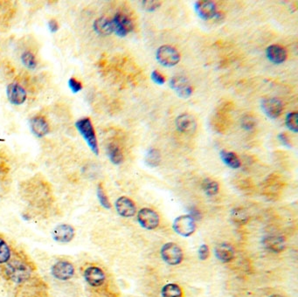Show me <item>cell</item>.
Returning <instances> with one entry per match:
<instances>
[{
	"label": "cell",
	"instance_id": "obj_38",
	"mask_svg": "<svg viewBox=\"0 0 298 297\" xmlns=\"http://www.w3.org/2000/svg\"><path fill=\"white\" fill-rule=\"evenodd\" d=\"M190 216L193 219V220L197 222L198 220H201V218H202V215H201V213L198 210V208H196V207H192L189 209V213H188Z\"/></svg>",
	"mask_w": 298,
	"mask_h": 297
},
{
	"label": "cell",
	"instance_id": "obj_29",
	"mask_svg": "<svg viewBox=\"0 0 298 297\" xmlns=\"http://www.w3.org/2000/svg\"><path fill=\"white\" fill-rule=\"evenodd\" d=\"M13 255L10 245L5 239L0 238V265L6 264L10 261Z\"/></svg>",
	"mask_w": 298,
	"mask_h": 297
},
{
	"label": "cell",
	"instance_id": "obj_32",
	"mask_svg": "<svg viewBox=\"0 0 298 297\" xmlns=\"http://www.w3.org/2000/svg\"><path fill=\"white\" fill-rule=\"evenodd\" d=\"M297 120V112H290L286 116V126L293 132L296 133L298 131Z\"/></svg>",
	"mask_w": 298,
	"mask_h": 297
},
{
	"label": "cell",
	"instance_id": "obj_17",
	"mask_svg": "<svg viewBox=\"0 0 298 297\" xmlns=\"http://www.w3.org/2000/svg\"><path fill=\"white\" fill-rule=\"evenodd\" d=\"M7 95L11 104L14 105H21L27 98L25 88L18 83H11L7 86Z\"/></svg>",
	"mask_w": 298,
	"mask_h": 297
},
{
	"label": "cell",
	"instance_id": "obj_19",
	"mask_svg": "<svg viewBox=\"0 0 298 297\" xmlns=\"http://www.w3.org/2000/svg\"><path fill=\"white\" fill-rule=\"evenodd\" d=\"M214 255L222 263H229L235 257V250L230 243H220L214 247Z\"/></svg>",
	"mask_w": 298,
	"mask_h": 297
},
{
	"label": "cell",
	"instance_id": "obj_34",
	"mask_svg": "<svg viewBox=\"0 0 298 297\" xmlns=\"http://www.w3.org/2000/svg\"><path fill=\"white\" fill-rule=\"evenodd\" d=\"M256 119L252 116H245L241 119V127L245 130H251L256 126Z\"/></svg>",
	"mask_w": 298,
	"mask_h": 297
},
{
	"label": "cell",
	"instance_id": "obj_22",
	"mask_svg": "<svg viewBox=\"0 0 298 297\" xmlns=\"http://www.w3.org/2000/svg\"><path fill=\"white\" fill-rule=\"evenodd\" d=\"M93 28L94 32L102 36L111 35L114 32L112 21L105 17H101L94 20Z\"/></svg>",
	"mask_w": 298,
	"mask_h": 297
},
{
	"label": "cell",
	"instance_id": "obj_23",
	"mask_svg": "<svg viewBox=\"0 0 298 297\" xmlns=\"http://www.w3.org/2000/svg\"><path fill=\"white\" fill-rule=\"evenodd\" d=\"M220 156H221V159L224 164L229 168L235 170V169L240 168L241 166L240 159L234 152L221 151Z\"/></svg>",
	"mask_w": 298,
	"mask_h": 297
},
{
	"label": "cell",
	"instance_id": "obj_24",
	"mask_svg": "<svg viewBox=\"0 0 298 297\" xmlns=\"http://www.w3.org/2000/svg\"><path fill=\"white\" fill-rule=\"evenodd\" d=\"M107 155L113 165H119L123 162V152L120 147L114 142L108 144Z\"/></svg>",
	"mask_w": 298,
	"mask_h": 297
},
{
	"label": "cell",
	"instance_id": "obj_18",
	"mask_svg": "<svg viewBox=\"0 0 298 297\" xmlns=\"http://www.w3.org/2000/svg\"><path fill=\"white\" fill-rule=\"evenodd\" d=\"M194 8L198 17L202 20L214 19L217 14L216 6L213 1H197L194 4Z\"/></svg>",
	"mask_w": 298,
	"mask_h": 297
},
{
	"label": "cell",
	"instance_id": "obj_2",
	"mask_svg": "<svg viewBox=\"0 0 298 297\" xmlns=\"http://www.w3.org/2000/svg\"><path fill=\"white\" fill-rule=\"evenodd\" d=\"M35 270V266L26 255L16 253L15 257H12L9 262L2 265L1 273L7 281L17 284H25L32 278Z\"/></svg>",
	"mask_w": 298,
	"mask_h": 297
},
{
	"label": "cell",
	"instance_id": "obj_27",
	"mask_svg": "<svg viewBox=\"0 0 298 297\" xmlns=\"http://www.w3.org/2000/svg\"><path fill=\"white\" fill-rule=\"evenodd\" d=\"M231 218L233 222L237 225H245L250 220V216L245 209L241 207H234L231 212Z\"/></svg>",
	"mask_w": 298,
	"mask_h": 297
},
{
	"label": "cell",
	"instance_id": "obj_40",
	"mask_svg": "<svg viewBox=\"0 0 298 297\" xmlns=\"http://www.w3.org/2000/svg\"><path fill=\"white\" fill-rule=\"evenodd\" d=\"M48 27L50 32L55 33L59 30V24L56 20H51L48 22Z\"/></svg>",
	"mask_w": 298,
	"mask_h": 297
},
{
	"label": "cell",
	"instance_id": "obj_11",
	"mask_svg": "<svg viewBox=\"0 0 298 297\" xmlns=\"http://www.w3.org/2000/svg\"><path fill=\"white\" fill-rule=\"evenodd\" d=\"M263 247L273 254H280L286 249V239L283 236L279 234H268L262 239Z\"/></svg>",
	"mask_w": 298,
	"mask_h": 297
},
{
	"label": "cell",
	"instance_id": "obj_30",
	"mask_svg": "<svg viewBox=\"0 0 298 297\" xmlns=\"http://www.w3.org/2000/svg\"><path fill=\"white\" fill-rule=\"evenodd\" d=\"M96 194H97L98 201H99L101 206L104 207V208H105V209H107V210L111 209V201L109 200L107 194L105 192V190H104L103 184H98Z\"/></svg>",
	"mask_w": 298,
	"mask_h": 297
},
{
	"label": "cell",
	"instance_id": "obj_7",
	"mask_svg": "<svg viewBox=\"0 0 298 297\" xmlns=\"http://www.w3.org/2000/svg\"><path fill=\"white\" fill-rule=\"evenodd\" d=\"M156 58L160 64L165 67H174L180 61V54L172 45H161L156 53Z\"/></svg>",
	"mask_w": 298,
	"mask_h": 297
},
{
	"label": "cell",
	"instance_id": "obj_35",
	"mask_svg": "<svg viewBox=\"0 0 298 297\" xmlns=\"http://www.w3.org/2000/svg\"><path fill=\"white\" fill-rule=\"evenodd\" d=\"M209 255H210V249H209L208 245L202 244V245H200L198 249V259L202 262H204V261H207L209 258Z\"/></svg>",
	"mask_w": 298,
	"mask_h": 297
},
{
	"label": "cell",
	"instance_id": "obj_10",
	"mask_svg": "<svg viewBox=\"0 0 298 297\" xmlns=\"http://www.w3.org/2000/svg\"><path fill=\"white\" fill-rule=\"evenodd\" d=\"M111 21L113 24L114 32L122 38L128 35L134 28L132 20L123 13H117Z\"/></svg>",
	"mask_w": 298,
	"mask_h": 297
},
{
	"label": "cell",
	"instance_id": "obj_39",
	"mask_svg": "<svg viewBox=\"0 0 298 297\" xmlns=\"http://www.w3.org/2000/svg\"><path fill=\"white\" fill-rule=\"evenodd\" d=\"M278 139L283 145L287 146L288 148L291 147L290 139H289V137H288V135L286 133H280L278 135Z\"/></svg>",
	"mask_w": 298,
	"mask_h": 297
},
{
	"label": "cell",
	"instance_id": "obj_8",
	"mask_svg": "<svg viewBox=\"0 0 298 297\" xmlns=\"http://www.w3.org/2000/svg\"><path fill=\"white\" fill-rule=\"evenodd\" d=\"M136 220L143 229L155 230L160 224V217L159 213L152 208L144 207L136 213Z\"/></svg>",
	"mask_w": 298,
	"mask_h": 297
},
{
	"label": "cell",
	"instance_id": "obj_3",
	"mask_svg": "<svg viewBox=\"0 0 298 297\" xmlns=\"http://www.w3.org/2000/svg\"><path fill=\"white\" fill-rule=\"evenodd\" d=\"M75 127L79 133L83 137L85 142H87L91 152L94 153V155H99V146H98L97 137L94 131L93 123L88 117H84L81 119L78 120L75 123Z\"/></svg>",
	"mask_w": 298,
	"mask_h": 297
},
{
	"label": "cell",
	"instance_id": "obj_15",
	"mask_svg": "<svg viewBox=\"0 0 298 297\" xmlns=\"http://www.w3.org/2000/svg\"><path fill=\"white\" fill-rule=\"evenodd\" d=\"M170 86L181 98H188L191 96L193 92V88L187 79L184 76H174L172 78L170 81Z\"/></svg>",
	"mask_w": 298,
	"mask_h": 297
},
{
	"label": "cell",
	"instance_id": "obj_4",
	"mask_svg": "<svg viewBox=\"0 0 298 297\" xmlns=\"http://www.w3.org/2000/svg\"><path fill=\"white\" fill-rule=\"evenodd\" d=\"M82 275L86 283L93 289L103 287L107 281V275L99 266L88 265L84 268Z\"/></svg>",
	"mask_w": 298,
	"mask_h": 297
},
{
	"label": "cell",
	"instance_id": "obj_36",
	"mask_svg": "<svg viewBox=\"0 0 298 297\" xmlns=\"http://www.w3.org/2000/svg\"><path fill=\"white\" fill-rule=\"evenodd\" d=\"M68 87L71 89L73 93H78L82 89V84L81 81H78L75 78H70L68 80Z\"/></svg>",
	"mask_w": 298,
	"mask_h": 297
},
{
	"label": "cell",
	"instance_id": "obj_37",
	"mask_svg": "<svg viewBox=\"0 0 298 297\" xmlns=\"http://www.w3.org/2000/svg\"><path fill=\"white\" fill-rule=\"evenodd\" d=\"M151 78L155 82L156 84L163 85L165 84V82H166V78L158 70L153 71V73L151 74Z\"/></svg>",
	"mask_w": 298,
	"mask_h": 297
},
{
	"label": "cell",
	"instance_id": "obj_21",
	"mask_svg": "<svg viewBox=\"0 0 298 297\" xmlns=\"http://www.w3.org/2000/svg\"><path fill=\"white\" fill-rule=\"evenodd\" d=\"M266 55L269 62L279 65L285 62L288 54L286 49L282 47V45H271L266 49Z\"/></svg>",
	"mask_w": 298,
	"mask_h": 297
},
{
	"label": "cell",
	"instance_id": "obj_31",
	"mask_svg": "<svg viewBox=\"0 0 298 297\" xmlns=\"http://www.w3.org/2000/svg\"><path fill=\"white\" fill-rule=\"evenodd\" d=\"M21 62L23 65L28 69H34L37 67V61L33 53L29 51L24 52L21 55Z\"/></svg>",
	"mask_w": 298,
	"mask_h": 297
},
{
	"label": "cell",
	"instance_id": "obj_28",
	"mask_svg": "<svg viewBox=\"0 0 298 297\" xmlns=\"http://www.w3.org/2000/svg\"><path fill=\"white\" fill-rule=\"evenodd\" d=\"M162 297H183L181 287L176 283H168L161 289Z\"/></svg>",
	"mask_w": 298,
	"mask_h": 297
},
{
	"label": "cell",
	"instance_id": "obj_5",
	"mask_svg": "<svg viewBox=\"0 0 298 297\" xmlns=\"http://www.w3.org/2000/svg\"><path fill=\"white\" fill-rule=\"evenodd\" d=\"M160 256L166 264L170 266H178L184 260V252L178 244L167 242L161 246Z\"/></svg>",
	"mask_w": 298,
	"mask_h": 297
},
{
	"label": "cell",
	"instance_id": "obj_12",
	"mask_svg": "<svg viewBox=\"0 0 298 297\" xmlns=\"http://www.w3.org/2000/svg\"><path fill=\"white\" fill-rule=\"evenodd\" d=\"M262 110L270 119H276L282 115L283 104L278 98H265L262 101Z\"/></svg>",
	"mask_w": 298,
	"mask_h": 297
},
{
	"label": "cell",
	"instance_id": "obj_20",
	"mask_svg": "<svg viewBox=\"0 0 298 297\" xmlns=\"http://www.w3.org/2000/svg\"><path fill=\"white\" fill-rule=\"evenodd\" d=\"M30 129L34 136L37 137H44L49 133L48 123L46 122L45 117L41 116H35L31 118L29 122Z\"/></svg>",
	"mask_w": 298,
	"mask_h": 297
},
{
	"label": "cell",
	"instance_id": "obj_25",
	"mask_svg": "<svg viewBox=\"0 0 298 297\" xmlns=\"http://www.w3.org/2000/svg\"><path fill=\"white\" fill-rule=\"evenodd\" d=\"M202 189L206 195L209 197L216 196L220 191V184L217 181L214 180L212 178H205L202 182Z\"/></svg>",
	"mask_w": 298,
	"mask_h": 297
},
{
	"label": "cell",
	"instance_id": "obj_33",
	"mask_svg": "<svg viewBox=\"0 0 298 297\" xmlns=\"http://www.w3.org/2000/svg\"><path fill=\"white\" fill-rule=\"evenodd\" d=\"M160 7H161L160 1H156V0L142 1V7H143V10L147 11V12H154Z\"/></svg>",
	"mask_w": 298,
	"mask_h": 297
},
{
	"label": "cell",
	"instance_id": "obj_16",
	"mask_svg": "<svg viewBox=\"0 0 298 297\" xmlns=\"http://www.w3.org/2000/svg\"><path fill=\"white\" fill-rule=\"evenodd\" d=\"M53 238L61 243L70 242L75 235V230L73 226L68 224H61L55 227L53 231Z\"/></svg>",
	"mask_w": 298,
	"mask_h": 297
},
{
	"label": "cell",
	"instance_id": "obj_41",
	"mask_svg": "<svg viewBox=\"0 0 298 297\" xmlns=\"http://www.w3.org/2000/svg\"><path fill=\"white\" fill-rule=\"evenodd\" d=\"M4 168H5V164L0 160V173L4 172Z\"/></svg>",
	"mask_w": 298,
	"mask_h": 297
},
{
	"label": "cell",
	"instance_id": "obj_6",
	"mask_svg": "<svg viewBox=\"0 0 298 297\" xmlns=\"http://www.w3.org/2000/svg\"><path fill=\"white\" fill-rule=\"evenodd\" d=\"M196 221L189 214L177 217L172 222V229L178 235L188 238L196 231Z\"/></svg>",
	"mask_w": 298,
	"mask_h": 297
},
{
	"label": "cell",
	"instance_id": "obj_1",
	"mask_svg": "<svg viewBox=\"0 0 298 297\" xmlns=\"http://www.w3.org/2000/svg\"><path fill=\"white\" fill-rule=\"evenodd\" d=\"M20 194L26 203L37 209H45L53 203L51 186L36 176L21 183Z\"/></svg>",
	"mask_w": 298,
	"mask_h": 297
},
{
	"label": "cell",
	"instance_id": "obj_9",
	"mask_svg": "<svg viewBox=\"0 0 298 297\" xmlns=\"http://www.w3.org/2000/svg\"><path fill=\"white\" fill-rule=\"evenodd\" d=\"M51 274L59 281H68L75 275V267L67 260H61L52 266Z\"/></svg>",
	"mask_w": 298,
	"mask_h": 297
},
{
	"label": "cell",
	"instance_id": "obj_26",
	"mask_svg": "<svg viewBox=\"0 0 298 297\" xmlns=\"http://www.w3.org/2000/svg\"><path fill=\"white\" fill-rule=\"evenodd\" d=\"M144 162L150 167H153V168L158 167L161 163V154L159 150L154 148H150L149 151L146 152Z\"/></svg>",
	"mask_w": 298,
	"mask_h": 297
},
{
	"label": "cell",
	"instance_id": "obj_42",
	"mask_svg": "<svg viewBox=\"0 0 298 297\" xmlns=\"http://www.w3.org/2000/svg\"><path fill=\"white\" fill-rule=\"evenodd\" d=\"M269 297H284V296H283V295H282V294H271V295H270V296H269Z\"/></svg>",
	"mask_w": 298,
	"mask_h": 297
},
{
	"label": "cell",
	"instance_id": "obj_13",
	"mask_svg": "<svg viewBox=\"0 0 298 297\" xmlns=\"http://www.w3.org/2000/svg\"><path fill=\"white\" fill-rule=\"evenodd\" d=\"M176 128L179 132L185 135H192L196 132L197 129V121L193 116L190 114H182L176 118Z\"/></svg>",
	"mask_w": 298,
	"mask_h": 297
},
{
	"label": "cell",
	"instance_id": "obj_14",
	"mask_svg": "<svg viewBox=\"0 0 298 297\" xmlns=\"http://www.w3.org/2000/svg\"><path fill=\"white\" fill-rule=\"evenodd\" d=\"M115 207L117 213L123 218H132L136 215V204L130 197L122 196L115 202Z\"/></svg>",
	"mask_w": 298,
	"mask_h": 297
}]
</instances>
